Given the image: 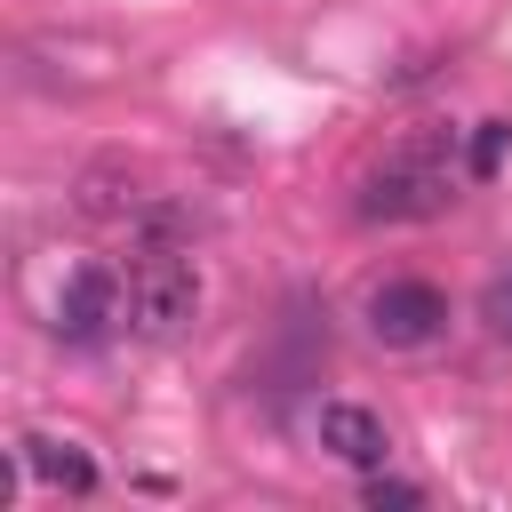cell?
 <instances>
[{
  "label": "cell",
  "mask_w": 512,
  "mask_h": 512,
  "mask_svg": "<svg viewBox=\"0 0 512 512\" xmlns=\"http://www.w3.org/2000/svg\"><path fill=\"white\" fill-rule=\"evenodd\" d=\"M456 184H464V128L424 120L384 144V160L352 184V208L368 224H432L456 208Z\"/></svg>",
  "instance_id": "1"
},
{
  "label": "cell",
  "mask_w": 512,
  "mask_h": 512,
  "mask_svg": "<svg viewBox=\"0 0 512 512\" xmlns=\"http://www.w3.org/2000/svg\"><path fill=\"white\" fill-rule=\"evenodd\" d=\"M48 328L64 344H104L128 328V288H120V264H72L64 288H56V312Z\"/></svg>",
  "instance_id": "3"
},
{
  "label": "cell",
  "mask_w": 512,
  "mask_h": 512,
  "mask_svg": "<svg viewBox=\"0 0 512 512\" xmlns=\"http://www.w3.org/2000/svg\"><path fill=\"white\" fill-rule=\"evenodd\" d=\"M72 208L88 216V224H104V232H136L152 208H160V184L136 168V160H120V152H104V160H88L80 168V184H72Z\"/></svg>",
  "instance_id": "4"
},
{
  "label": "cell",
  "mask_w": 512,
  "mask_h": 512,
  "mask_svg": "<svg viewBox=\"0 0 512 512\" xmlns=\"http://www.w3.org/2000/svg\"><path fill=\"white\" fill-rule=\"evenodd\" d=\"M504 152H512V120H472V136H464V176L488 184V176L504 168Z\"/></svg>",
  "instance_id": "8"
},
{
  "label": "cell",
  "mask_w": 512,
  "mask_h": 512,
  "mask_svg": "<svg viewBox=\"0 0 512 512\" xmlns=\"http://www.w3.org/2000/svg\"><path fill=\"white\" fill-rule=\"evenodd\" d=\"M480 320H488V336H504V344H512V264H496V272H488V288H480Z\"/></svg>",
  "instance_id": "10"
},
{
  "label": "cell",
  "mask_w": 512,
  "mask_h": 512,
  "mask_svg": "<svg viewBox=\"0 0 512 512\" xmlns=\"http://www.w3.org/2000/svg\"><path fill=\"white\" fill-rule=\"evenodd\" d=\"M312 432H320V448H328L336 464H352V472H376V464L392 456L384 416H376V408H360V400H328V408L312 416Z\"/></svg>",
  "instance_id": "6"
},
{
  "label": "cell",
  "mask_w": 512,
  "mask_h": 512,
  "mask_svg": "<svg viewBox=\"0 0 512 512\" xmlns=\"http://www.w3.org/2000/svg\"><path fill=\"white\" fill-rule=\"evenodd\" d=\"M16 464H24L40 488H56V496H96V456L72 448V440H56V432H24V440H16Z\"/></svg>",
  "instance_id": "7"
},
{
  "label": "cell",
  "mask_w": 512,
  "mask_h": 512,
  "mask_svg": "<svg viewBox=\"0 0 512 512\" xmlns=\"http://www.w3.org/2000/svg\"><path fill=\"white\" fill-rule=\"evenodd\" d=\"M440 328H448V296H440L432 280H384V288L368 296V336H376V344L416 352V344H432Z\"/></svg>",
  "instance_id": "5"
},
{
  "label": "cell",
  "mask_w": 512,
  "mask_h": 512,
  "mask_svg": "<svg viewBox=\"0 0 512 512\" xmlns=\"http://www.w3.org/2000/svg\"><path fill=\"white\" fill-rule=\"evenodd\" d=\"M120 288H128V336H144V344L184 336L192 312H200V264H192V240H128V256H120Z\"/></svg>",
  "instance_id": "2"
},
{
  "label": "cell",
  "mask_w": 512,
  "mask_h": 512,
  "mask_svg": "<svg viewBox=\"0 0 512 512\" xmlns=\"http://www.w3.org/2000/svg\"><path fill=\"white\" fill-rule=\"evenodd\" d=\"M360 504H368V512H416L424 488H416V480H384V464H376V472L360 480Z\"/></svg>",
  "instance_id": "9"
}]
</instances>
